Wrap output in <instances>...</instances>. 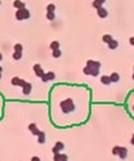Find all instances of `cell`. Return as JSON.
Wrapping results in <instances>:
<instances>
[{
    "label": "cell",
    "mask_w": 134,
    "mask_h": 161,
    "mask_svg": "<svg viewBox=\"0 0 134 161\" xmlns=\"http://www.w3.org/2000/svg\"><path fill=\"white\" fill-rule=\"evenodd\" d=\"M101 67H102V65H101L99 61L88 60V61H86L85 67L82 68V72H84V75H89V76L97 77L101 74Z\"/></svg>",
    "instance_id": "cell-1"
},
{
    "label": "cell",
    "mask_w": 134,
    "mask_h": 161,
    "mask_svg": "<svg viewBox=\"0 0 134 161\" xmlns=\"http://www.w3.org/2000/svg\"><path fill=\"white\" fill-rule=\"evenodd\" d=\"M58 106H60V110L63 115H71V113L76 111V103H75V101L71 97H67L65 99H62Z\"/></svg>",
    "instance_id": "cell-2"
},
{
    "label": "cell",
    "mask_w": 134,
    "mask_h": 161,
    "mask_svg": "<svg viewBox=\"0 0 134 161\" xmlns=\"http://www.w3.org/2000/svg\"><path fill=\"white\" fill-rule=\"evenodd\" d=\"M125 108H127L129 115L134 119V90H132L125 98Z\"/></svg>",
    "instance_id": "cell-3"
},
{
    "label": "cell",
    "mask_w": 134,
    "mask_h": 161,
    "mask_svg": "<svg viewBox=\"0 0 134 161\" xmlns=\"http://www.w3.org/2000/svg\"><path fill=\"white\" fill-rule=\"evenodd\" d=\"M15 19L17 21H25V19H29L30 18V10L27 9V8H22V9H17L15 10Z\"/></svg>",
    "instance_id": "cell-4"
},
{
    "label": "cell",
    "mask_w": 134,
    "mask_h": 161,
    "mask_svg": "<svg viewBox=\"0 0 134 161\" xmlns=\"http://www.w3.org/2000/svg\"><path fill=\"white\" fill-rule=\"evenodd\" d=\"M65 150V143L63 142H61V140H58V142H56V144L53 146L52 148V154H60L61 151H63Z\"/></svg>",
    "instance_id": "cell-5"
},
{
    "label": "cell",
    "mask_w": 134,
    "mask_h": 161,
    "mask_svg": "<svg viewBox=\"0 0 134 161\" xmlns=\"http://www.w3.org/2000/svg\"><path fill=\"white\" fill-rule=\"evenodd\" d=\"M97 10V15L99 18H102V19H105V18H107L108 17V9L106 7H99L98 9H96Z\"/></svg>",
    "instance_id": "cell-6"
},
{
    "label": "cell",
    "mask_w": 134,
    "mask_h": 161,
    "mask_svg": "<svg viewBox=\"0 0 134 161\" xmlns=\"http://www.w3.org/2000/svg\"><path fill=\"white\" fill-rule=\"evenodd\" d=\"M10 84L12 85H14V86H22L26 84V80H23L21 79V77H17V76H14V77H12V80H10Z\"/></svg>",
    "instance_id": "cell-7"
},
{
    "label": "cell",
    "mask_w": 134,
    "mask_h": 161,
    "mask_svg": "<svg viewBox=\"0 0 134 161\" xmlns=\"http://www.w3.org/2000/svg\"><path fill=\"white\" fill-rule=\"evenodd\" d=\"M32 70H34V74L36 75V77H41L43 75L45 74V71L43 70V67L39 63H35L34 65V67H32Z\"/></svg>",
    "instance_id": "cell-8"
},
{
    "label": "cell",
    "mask_w": 134,
    "mask_h": 161,
    "mask_svg": "<svg viewBox=\"0 0 134 161\" xmlns=\"http://www.w3.org/2000/svg\"><path fill=\"white\" fill-rule=\"evenodd\" d=\"M31 92H32V84L29 81H26V84L22 86V93L23 96H30Z\"/></svg>",
    "instance_id": "cell-9"
},
{
    "label": "cell",
    "mask_w": 134,
    "mask_h": 161,
    "mask_svg": "<svg viewBox=\"0 0 134 161\" xmlns=\"http://www.w3.org/2000/svg\"><path fill=\"white\" fill-rule=\"evenodd\" d=\"M119 157L121 160H125V159H128V156H129V151H128V148L127 147H123V146H120V150H119Z\"/></svg>",
    "instance_id": "cell-10"
},
{
    "label": "cell",
    "mask_w": 134,
    "mask_h": 161,
    "mask_svg": "<svg viewBox=\"0 0 134 161\" xmlns=\"http://www.w3.org/2000/svg\"><path fill=\"white\" fill-rule=\"evenodd\" d=\"M53 161H68V156L66 154H54L53 155Z\"/></svg>",
    "instance_id": "cell-11"
},
{
    "label": "cell",
    "mask_w": 134,
    "mask_h": 161,
    "mask_svg": "<svg viewBox=\"0 0 134 161\" xmlns=\"http://www.w3.org/2000/svg\"><path fill=\"white\" fill-rule=\"evenodd\" d=\"M29 130L31 132V134L35 135V137H38L39 133H40V130H39V128H38V125L35 124V123H31V124L29 125Z\"/></svg>",
    "instance_id": "cell-12"
},
{
    "label": "cell",
    "mask_w": 134,
    "mask_h": 161,
    "mask_svg": "<svg viewBox=\"0 0 134 161\" xmlns=\"http://www.w3.org/2000/svg\"><path fill=\"white\" fill-rule=\"evenodd\" d=\"M120 79H121L120 74H119V72H116V71H115V72H112L111 75H110V80H111L112 84H116V82H119Z\"/></svg>",
    "instance_id": "cell-13"
},
{
    "label": "cell",
    "mask_w": 134,
    "mask_h": 161,
    "mask_svg": "<svg viewBox=\"0 0 134 161\" xmlns=\"http://www.w3.org/2000/svg\"><path fill=\"white\" fill-rule=\"evenodd\" d=\"M107 0H93V3H92V5L94 9H98L99 7H105V4Z\"/></svg>",
    "instance_id": "cell-14"
},
{
    "label": "cell",
    "mask_w": 134,
    "mask_h": 161,
    "mask_svg": "<svg viewBox=\"0 0 134 161\" xmlns=\"http://www.w3.org/2000/svg\"><path fill=\"white\" fill-rule=\"evenodd\" d=\"M36 138H38V143H40V144L45 143V140H46V133L40 130V133H39V135L36 137Z\"/></svg>",
    "instance_id": "cell-15"
},
{
    "label": "cell",
    "mask_w": 134,
    "mask_h": 161,
    "mask_svg": "<svg viewBox=\"0 0 134 161\" xmlns=\"http://www.w3.org/2000/svg\"><path fill=\"white\" fill-rule=\"evenodd\" d=\"M107 46H108V49H110V50H115V49L119 48V41L115 40V39H112V40L107 44Z\"/></svg>",
    "instance_id": "cell-16"
},
{
    "label": "cell",
    "mask_w": 134,
    "mask_h": 161,
    "mask_svg": "<svg viewBox=\"0 0 134 161\" xmlns=\"http://www.w3.org/2000/svg\"><path fill=\"white\" fill-rule=\"evenodd\" d=\"M13 7L15 9H22V8H26V4L22 1V0H14L13 1Z\"/></svg>",
    "instance_id": "cell-17"
},
{
    "label": "cell",
    "mask_w": 134,
    "mask_h": 161,
    "mask_svg": "<svg viewBox=\"0 0 134 161\" xmlns=\"http://www.w3.org/2000/svg\"><path fill=\"white\" fill-rule=\"evenodd\" d=\"M99 80H101V82H102L103 85H111V84H112L111 80H110V76H108V75H102Z\"/></svg>",
    "instance_id": "cell-18"
},
{
    "label": "cell",
    "mask_w": 134,
    "mask_h": 161,
    "mask_svg": "<svg viewBox=\"0 0 134 161\" xmlns=\"http://www.w3.org/2000/svg\"><path fill=\"white\" fill-rule=\"evenodd\" d=\"M60 46H61V44H60V41H58V40H53V41L49 44V48H50V50L60 49Z\"/></svg>",
    "instance_id": "cell-19"
},
{
    "label": "cell",
    "mask_w": 134,
    "mask_h": 161,
    "mask_svg": "<svg viewBox=\"0 0 134 161\" xmlns=\"http://www.w3.org/2000/svg\"><path fill=\"white\" fill-rule=\"evenodd\" d=\"M45 77H46V81H53L54 79H56V74H54L53 71H46Z\"/></svg>",
    "instance_id": "cell-20"
},
{
    "label": "cell",
    "mask_w": 134,
    "mask_h": 161,
    "mask_svg": "<svg viewBox=\"0 0 134 161\" xmlns=\"http://www.w3.org/2000/svg\"><path fill=\"white\" fill-rule=\"evenodd\" d=\"M112 39H113V37H112V35H111V34H105L103 36H102V41H103L105 44H108V43L111 41Z\"/></svg>",
    "instance_id": "cell-21"
},
{
    "label": "cell",
    "mask_w": 134,
    "mask_h": 161,
    "mask_svg": "<svg viewBox=\"0 0 134 161\" xmlns=\"http://www.w3.org/2000/svg\"><path fill=\"white\" fill-rule=\"evenodd\" d=\"M46 13H56V5L54 4H48L46 5Z\"/></svg>",
    "instance_id": "cell-22"
},
{
    "label": "cell",
    "mask_w": 134,
    "mask_h": 161,
    "mask_svg": "<svg viewBox=\"0 0 134 161\" xmlns=\"http://www.w3.org/2000/svg\"><path fill=\"white\" fill-rule=\"evenodd\" d=\"M62 56V52L61 49H56V50H52V57L53 58H60Z\"/></svg>",
    "instance_id": "cell-23"
},
{
    "label": "cell",
    "mask_w": 134,
    "mask_h": 161,
    "mask_svg": "<svg viewBox=\"0 0 134 161\" xmlns=\"http://www.w3.org/2000/svg\"><path fill=\"white\" fill-rule=\"evenodd\" d=\"M14 52H19V53H22L23 52V45L22 44H19V43H17V44H14Z\"/></svg>",
    "instance_id": "cell-24"
},
{
    "label": "cell",
    "mask_w": 134,
    "mask_h": 161,
    "mask_svg": "<svg viewBox=\"0 0 134 161\" xmlns=\"http://www.w3.org/2000/svg\"><path fill=\"white\" fill-rule=\"evenodd\" d=\"M12 57H13V60H14V61H19V60L22 58V53H19V52H13Z\"/></svg>",
    "instance_id": "cell-25"
},
{
    "label": "cell",
    "mask_w": 134,
    "mask_h": 161,
    "mask_svg": "<svg viewBox=\"0 0 134 161\" xmlns=\"http://www.w3.org/2000/svg\"><path fill=\"white\" fill-rule=\"evenodd\" d=\"M119 150H120V146H113L112 150H111V154L113 156H117V155H119Z\"/></svg>",
    "instance_id": "cell-26"
},
{
    "label": "cell",
    "mask_w": 134,
    "mask_h": 161,
    "mask_svg": "<svg viewBox=\"0 0 134 161\" xmlns=\"http://www.w3.org/2000/svg\"><path fill=\"white\" fill-rule=\"evenodd\" d=\"M46 19L48 21H54L56 19V13H46Z\"/></svg>",
    "instance_id": "cell-27"
},
{
    "label": "cell",
    "mask_w": 134,
    "mask_h": 161,
    "mask_svg": "<svg viewBox=\"0 0 134 161\" xmlns=\"http://www.w3.org/2000/svg\"><path fill=\"white\" fill-rule=\"evenodd\" d=\"M31 161H41V160L39 156H32V157H31Z\"/></svg>",
    "instance_id": "cell-28"
},
{
    "label": "cell",
    "mask_w": 134,
    "mask_h": 161,
    "mask_svg": "<svg viewBox=\"0 0 134 161\" xmlns=\"http://www.w3.org/2000/svg\"><path fill=\"white\" fill-rule=\"evenodd\" d=\"M129 43H130V45L134 46V36H130V37H129Z\"/></svg>",
    "instance_id": "cell-29"
},
{
    "label": "cell",
    "mask_w": 134,
    "mask_h": 161,
    "mask_svg": "<svg viewBox=\"0 0 134 161\" xmlns=\"http://www.w3.org/2000/svg\"><path fill=\"white\" fill-rule=\"evenodd\" d=\"M130 144H132V146H134V133H133V135L130 138Z\"/></svg>",
    "instance_id": "cell-30"
},
{
    "label": "cell",
    "mask_w": 134,
    "mask_h": 161,
    "mask_svg": "<svg viewBox=\"0 0 134 161\" xmlns=\"http://www.w3.org/2000/svg\"><path fill=\"white\" fill-rule=\"evenodd\" d=\"M1 76H3V67L0 66V79H1Z\"/></svg>",
    "instance_id": "cell-31"
},
{
    "label": "cell",
    "mask_w": 134,
    "mask_h": 161,
    "mask_svg": "<svg viewBox=\"0 0 134 161\" xmlns=\"http://www.w3.org/2000/svg\"><path fill=\"white\" fill-rule=\"evenodd\" d=\"M0 61H3V54L0 53Z\"/></svg>",
    "instance_id": "cell-32"
},
{
    "label": "cell",
    "mask_w": 134,
    "mask_h": 161,
    "mask_svg": "<svg viewBox=\"0 0 134 161\" xmlns=\"http://www.w3.org/2000/svg\"><path fill=\"white\" fill-rule=\"evenodd\" d=\"M132 79L134 80V72H133V75H132Z\"/></svg>",
    "instance_id": "cell-33"
},
{
    "label": "cell",
    "mask_w": 134,
    "mask_h": 161,
    "mask_svg": "<svg viewBox=\"0 0 134 161\" xmlns=\"http://www.w3.org/2000/svg\"><path fill=\"white\" fill-rule=\"evenodd\" d=\"M0 5H1V0H0Z\"/></svg>",
    "instance_id": "cell-34"
},
{
    "label": "cell",
    "mask_w": 134,
    "mask_h": 161,
    "mask_svg": "<svg viewBox=\"0 0 134 161\" xmlns=\"http://www.w3.org/2000/svg\"><path fill=\"white\" fill-rule=\"evenodd\" d=\"M133 72H134V66H133Z\"/></svg>",
    "instance_id": "cell-35"
}]
</instances>
